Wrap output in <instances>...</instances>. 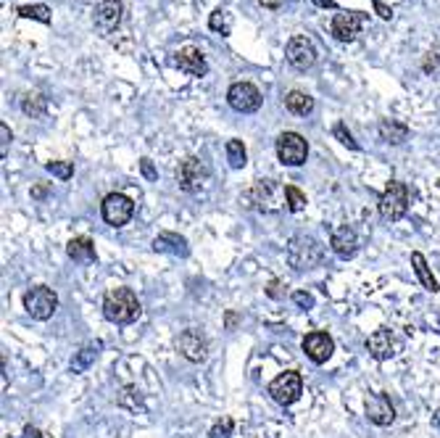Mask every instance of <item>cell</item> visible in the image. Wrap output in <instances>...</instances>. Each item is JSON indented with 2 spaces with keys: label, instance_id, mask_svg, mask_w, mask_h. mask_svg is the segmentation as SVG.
<instances>
[{
  "label": "cell",
  "instance_id": "6da1fadb",
  "mask_svg": "<svg viewBox=\"0 0 440 438\" xmlns=\"http://www.w3.org/2000/svg\"><path fill=\"white\" fill-rule=\"evenodd\" d=\"M240 201L248 209H256L261 214H277V211L288 209V188H282L277 179H256L243 193Z\"/></svg>",
  "mask_w": 440,
  "mask_h": 438
},
{
  "label": "cell",
  "instance_id": "7a4b0ae2",
  "mask_svg": "<svg viewBox=\"0 0 440 438\" xmlns=\"http://www.w3.org/2000/svg\"><path fill=\"white\" fill-rule=\"evenodd\" d=\"M142 314V307L135 290L130 288H116L111 290L109 296L103 299V317L114 322V325H130Z\"/></svg>",
  "mask_w": 440,
  "mask_h": 438
},
{
  "label": "cell",
  "instance_id": "3957f363",
  "mask_svg": "<svg viewBox=\"0 0 440 438\" xmlns=\"http://www.w3.org/2000/svg\"><path fill=\"white\" fill-rule=\"evenodd\" d=\"M322 256H324V249L319 246V240H314L311 235H293L288 243V261L298 272L322 264Z\"/></svg>",
  "mask_w": 440,
  "mask_h": 438
},
{
  "label": "cell",
  "instance_id": "277c9868",
  "mask_svg": "<svg viewBox=\"0 0 440 438\" xmlns=\"http://www.w3.org/2000/svg\"><path fill=\"white\" fill-rule=\"evenodd\" d=\"M406 211H409V188L393 179L380 196V217L385 222H398L401 217H406Z\"/></svg>",
  "mask_w": 440,
  "mask_h": 438
},
{
  "label": "cell",
  "instance_id": "5b68a950",
  "mask_svg": "<svg viewBox=\"0 0 440 438\" xmlns=\"http://www.w3.org/2000/svg\"><path fill=\"white\" fill-rule=\"evenodd\" d=\"M174 177H177V185H180L185 193H198V190L206 188L211 172H209V167H206V161L195 159V156H188V159L180 161Z\"/></svg>",
  "mask_w": 440,
  "mask_h": 438
},
{
  "label": "cell",
  "instance_id": "8992f818",
  "mask_svg": "<svg viewBox=\"0 0 440 438\" xmlns=\"http://www.w3.org/2000/svg\"><path fill=\"white\" fill-rule=\"evenodd\" d=\"M24 309L32 319H50L59 309V296L48 285H35L24 293Z\"/></svg>",
  "mask_w": 440,
  "mask_h": 438
},
{
  "label": "cell",
  "instance_id": "52a82bcc",
  "mask_svg": "<svg viewBox=\"0 0 440 438\" xmlns=\"http://www.w3.org/2000/svg\"><path fill=\"white\" fill-rule=\"evenodd\" d=\"M269 393L277 404H282V407L295 404L300 398V393H303V378H300V372L288 369V372L277 375V378L269 383Z\"/></svg>",
  "mask_w": 440,
  "mask_h": 438
},
{
  "label": "cell",
  "instance_id": "ba28073f",
  "mask_svg": "<svg viewBox=\"0 0 440 438\" xmlns=\"http://www.w3.org/2000/svg\"><path fill=\"white\" fill-rule=\"evenodd\" d=\"M306 156H309V143L303 140V135L282 132L277 138V159L285 167H300V164H306Z\"/></svg>",
  "mask_w": 440,
  "mask_h": 438
},
{
  "label": "cell",
  "instance_id": "9c48e42d",
  "mask_svg": "<svg viewBox=\"0 0 440 438\" xmlns=\"http://www.w3.org/2000/svg\"><path fill=\"white\" fill-rule=\"evenodd\" d=\"M100 211H103L106 225H111V227H124L132 219V214H135V203H132V199L124 196V193H109V196L103 199Z\"/></svg>",
  "mask_w": 440,
  "mask_h": 438
},
{
  "label": "cell",
  "instance_id": "30bf717a",
  "mask_svg": "<svg viewBox=\"0 0 440 438\" xmlns=\"http://www.w3.org/2000/svg\"><path fill=\"white\" fill-rule=\"evenodd\" d=\"M227 100H230V106L235 111H240V114H253V111L261 109V90L256 85H250V82H235L230 90H227Z\"/></svg>",
  "mask_w": 440,
  "mask_h": 438
},
{
  "label": "cell",
  "instance_id": "8fae6325",
  "mask_svg": "<svg viewBox=\"0 0 440 438\" xmlns=\"http://www.w3.org/2000/svg\"><path fill=\"white\" fill-rule=\"evenodd\" d=\"M285 56L291 61V66H295L298 71H306L317 64V48L314 42L306 37V35H295L288 40V48H285Z\"/></svg>",
  "mask_w": 440,
  "mask_h": 438
},
{
  "label": "cell",
  "instance_id": "7c38bea8",
  "mask_svg": "<svg viewBox=\"0 0 440 438\" xmlns=\"http://www.w3.org/2000/svg\"><path fill=\"white\" fill-rule=\"evenodd\" d=\"M177 349L185 359H190V362H203V359L209 357V338L200 333V330L190 328L180 333V338H177Z\"/></svg>",
  "mask_w": 440,
  "mask_h": 438
},
{
  "label": "cell",
  "instance_id": "4fadbf2b",
  "mask_svg": "<svg viewBox=\"0 0 440 438\" xmlns=\"http://www.w3.org/2000/svg\"><path fill=\"white\" fill-rule=\"evenodd\" d=\"M367 351H369V354L377 359V362H385V359H393L396 354H398L401 343H398V338L393 336L391 330L380 328V330H374L369 338H367Z\"/></svg>",
  "mask_w": 440,
  "mask_h": 438
},
{
  "label": "cell",
  "instance_id": "5bb4252c",
  "mask_svg": "<svg viewBox=\"0 0 440 438\" xmlns=\"http://www.w3.org/2000/svg\"><path fill=\"white\" fill-rule=\"evenodd\" d=\"M303 351H306V357H309L314 365H324V362L332 357V351H335V341H332L327 333L314 330V333H309V336L303 338Z\"/></svg>",
  "mask_w": 440,
  "mask_h": 438
},
{
  "label": "cell",
  "instance_id": "9a60e30c",
  "mask_svg": "<svg viewBox=\"0 0 440 438\" xmlns=\"http://www.w3.org/2000/svg\"><path fill=\"white\" fill-rule=\"evenodd\" d=\"M361 21H364V13L359 11H341L332 19V37L341 42H353L361 30Z\"/></svg>",
  "mask_w": 440,
  "mask_h": 438
},
{
  "label": "cell",
  "instance_id": "2e32d148",
  "mask_svg": "<svg viewBox=\"0 0 440 438\" xmlns=\"http://www.w3.org/2000/svg\"><path fill=\"white\" fill-rule=\"evenodd\" d=\"M367 418H369V422L380 425V428L393 425L396 407H393L391 398L385 396V393H372V396H367Z\"/></svg>",
  "mask_w": 440,
  "mask_h": 438
},
{
  "label": "cell",
  "instance_id": "e0dca14e",
  "mask_svg": "<svg viewBox=\"0 0 440 438\" xmlns=\"http://www.w3.org/2000/svg\"><path fill=\"white\" fill-rule=\"evenodd\" d=\"M174 66L185 74H190V77H203L209 66H206V59H203V53L198 48H192V45H185L174 53Z\"/></svg>",
  "mask_w": 440,
  "mask_h": 438
},
{
  "label": "cell",
  "instance_id": "ac0fdd59",
  "mask_svg": "<svg viewBox=\"0 0 440 438\" xmlns=\"http://www.w3.org/2000/svg\"><path fill=\"white\" fill-rule=\"evenodd\" d=\"M121 11H124L121 0H103V3H98V8H95V27L103 35H111L121 24Z\"/></svg>",
  "mask_w": 440,
  "mask_h": 438
},
{
  "label": "cell",
  "instance_id": "d6986e66",
  "mask_svg": "<svg viewBox=\"0 0 440 438\" xmlns=\"http://www.w3.org/2000/svg\"><path fill=\"white\" fill-rule=\"evenodd\" d=\"M330 246H332V251H335V256L350 259V256H356V251H359V238H356L353 227L343 225V227H338L335 232H332Z\"/></svg>",
  "mask_w": 440,
  "mask_h": 438
},
{
  "label": "cell",
  "instance_id": "ffe728a7",
  "mask_svg": "<svg viewBox=\"0 0 440 438\" xmlns=\"http://www.w3.org/2000/svg\"><path fill=\"white\" fill-rule=\"evenodd\" d=\"M153 251H166V254H174V256H188L190 254L188 240L177 235V232H161L159 238L153 240Z\"/></svg>",
  "mask_w": 440,
  "mask_h": 438
},
{
  "label": "cell",
  "instance_id": "44dd1931",
  "mask_svg": "<svg viewBox=\"0 0 440 438\" xmlns=\"http://www.w3.org/2000/svg\"><path fill=\"white\" fill-rule=\"evenodd\" d=\"M377 130H380V138L385 143H391V146H401V143L409 140V127L398 119H382Z\"/></svg>",
  "mask_w": 440,
  "mask_h": 438
},
{
  "label": "cell",
  "instance_id": "7402d4cb",
  "mask_svg": "<svg viewBox=\"0 0 440 438\" xmlns=\"http://www.w3.org/2000/svg\"><path fill=\"white\" fill-rule=\"evenodd\" d=\"M66 254H69V259L74 261H95L98 259V254H95V243L90 238H71L69 246H66Z\"/></svg>",
  "mask_w": 440,
  "mask_h": 438
},
{
  "label": "cell",
  "instance_id": "603a6c76",
  "mask_svg": "<svg viewBox=\"0 0 440 438\" xmlns=\"http://www.w3.org/2000/svg\"><path fill=\"white\" fill-rule=\"evenodd\" d=\"M285 109L295 114V117H306L314 111V98H311L309 93H300V90H291L288 95H285Z\"/></svg>",
  "mask_w": 440,
  "mask_h": 438
},
{
  "label": "cell",
  "instance_id": "cb8c5ba5",
  "mask_svg": "<svg viewBox=\"0 0 440 438\" xmlns=\"http://www.w3.org/2000/svg\"><path fill=\"white\" fill-rule=\"evenodd\" d=\"M411 264H414V272H417V278H420L422 288L430 290V293H438V290H440L438 280L432 278V272L427 269V259L422 256L420 251H414V254H411Z\"/></svg>",
  "mask_w": 440,
  "mask_h": 438
},
{
  "label": "cell",
  "instance_id": "d4e9b609",
  "mask_svg": "<svg viewBox=\"0 0 440 438\" xmlns=\"http://www.w3.org/2000/svg\"><path fill=\"white\" fill-rule=\"evenodd\" d=\"M45 106H48V100L42 93H27V95H21V111L32 117V119H37L45 114Z\"/></svg>",
  "mask_w": 440,
  "mask_h": 438
},
{
  "label": "cell",
  "instance_id": "484cf974",
  "mask_svg": "<svg viewBox=\"0 0 440 438\" xmlns=\"http://www.w3.org/2000/svg\"><path fill=\"white\" fill-rule=\"evenodd\" d=\"M119 407L130 409V412H142V409H145V404H142L140 391L135 389V386H127V389L119 393Z\"/></svg>",
  "mask_w": 440,
  "mask_h": 438
},
{
  "label": "cell",
  "instance_id": "4316f807",
  "mask_svg": "<svg viewBox=\"0 0 440 438\" xmlns=\"http://www.w3.org/2000/svg\"><path fill=\"white\" fill-rule=\"evenodd\" d=\"M227 161H230L232 170H243L245 167L248 156H245V146H243L240 140H230L227 143Z\"/></svg>",
  "mask_w": 440,
  "mask_h": 438
},
{
  "label": "cell",
  "instance_id": "83f0119b",
  "mask_svg": "<svg viewBox=\"0 0 440 438\" xmlns=\"http://www.w3.org/2000/svg\"><path fill=\"white\" fill-rule=\"evenodd\" d=\"M95 357H98V349H92V346L77 351V354H74V359H71V369H74V372H85V369L90 367L92 362H95Z\"/></svg>",
  "mask_w": 440,
  "mask_h": 438
},
{
  "label": "cell",
  "instance_id": "f1b7e54d",
  "mask_svg": "<svg viewBox=\"0 0 440 438\" xmlns=\"http://www.w3.org/2000/svg\"><path fill=\"white\" fill-rule=\"evenodd\" d=\"M19 16L21 19H35V21H42V24H50V8L48 6H21L19 8Z\"/></svg>",
  "mask_w": 440,
  "mask_h": 438
},
{
  "label": "cell",
  "instance_id": "f546056e",
  "mask_svg": "<svg viewBox=\"0 0 440 438\" xmlns=\"http://www.w3.org/2000/svg\"><path fill=\"white\" fill-rule=\"evenodd\" d=\"M45 170H48L53 177H59L66 182V179H71V174H74V161H48Z\"/></svg>",
  "mask_w": 440,
  "mask_h": 438
},
{
  "label": "cell",
  "instance_id": "4dcf8cb0",
  "mask_svg": "<svg viewBox=\"0 0 440 438\" xmlns=\"http://www.w3.org/2000/svg\"><path fill=\"white\" fill-rule=\"evenodd\" d=\"M209 24H211V30L221 32V35H230V30H232V21H230V13H227V11H214Z\"/></svg>",
  "mask_w": 440,
  "mask_h": 438
},
{
  "label": "cell",
  "instance_id": "1f68e13d",
  "mask_svg": "<svg viewBox=\"0 0 440 438\" xmlns=\"http://www.w3.org/2000/svg\"><path fill=\"white\" fill-rule=\"evenodd\" d=\"M285 188H288V211H293V214L303 211V206H306V196H303L295 185H285Z\"/></svg>",
  "mask_w": 440,
  "mask_h": 438
},
{
  "label": "cell",
  "instance_id": "d6a6232c",
  "mask_svg": "<svg viewBox=\"0 0 440 438\" xmlns=\"http://www.w3.org/2000/svg\"><path fill=\"white\" fill-rule=\"evenodd\" d=\"M232 418H221L214 428H211V438H230L232 436Z\"/></svg>",
  "mask_w": 440,
  "mask_h": 438
},
{
  "label": "cell",
  "instance_id": "836d02e7",
  "mask_svg": "<svg viewBox=\"0 0 440 438\" xmlns=\"http://www.w3.org/2000/svg\"><path fill=\"white\" fill-rule=\"evenodd\" d=\"M335 138L341 140L343 146H348L350 150H359V143H356V140H353V135H350L348 130H346V124H335Z\"/></svg>",
  "mask_w": 440,
  "mask_h": 438
},
{
  "label": "cell",
  "instance_id": "e575fe53",
  "mask_svg": "<svg viewBox=\"0 0 440 438\" xmlns=\"http://www.w3.org/2000/svg\"><path fill=\"white\" fill-rule=\"evenodd\" d=\"M422 69L427 71V74H435V71L440 69V50L435 48V50H430V53H427V56H424V61H422Z\"/></svg>",
  "mask_w": 440,
  "mask_h": 438
},
{
  "label": "cell",
  "instance_id": "d590c367",
  "mask_svg": "<svg viewBox=\"0 0 440 438\" xmlns=\"http://www.w3.org/2000/svg\"><path fill=\"white\" fill-rule=\"evenodd\" d=\"M293 301H295L300 309L314 307V296H311V293H303V290H295V293H293Z\"/></svg>",
  "mask_w": 440,
  "mask_h": 438
},
{
  "label": "cell",
  "instance_id": "8d00e7d4",
  "mask_svg": "<svg viewBox=\"0 0 440 438\" xmlns=\"http://www.w3.org/2000/svg\"><path fill=\"white\" fill-rule=\"evenodd\" d=\"M8 143H11V130H8V124H0V153H3V156L8 153Z\"/></svg>",
  "mask_w": 440,
  "mask_h": 438
},
{
  "label": "cell",
  "instance_id": "74e56055",
  "mask_svg": "<svg viewBox=\"0 0 440 438\" xmlns=\"http://www.w3.org/2000/svg\"><path fill=\"white\" fill-rule=\"evenodd\" d=\"M372 3H374V11L380 13V19H393V8H391V6H385L382 0H372Z\"/></svg>",
  "mask_w": 440,
  "mask_h": 438
},
{
  "label": "cell",
  "instance_id": "f35d334b",
  "mask_svg": "<svg viewBox=\"0 0 440 438\" xmlns=\"http://www.w3.org/2000/svg\"><path fill=\"white\" fill-rule=\"evenodd\" d=\"M140 170H142V174H145L148 179L159 177V172L153 170V161H150V159H140Z\"/></svg>",
  "mask_w": 440,
  "mask_h": 438
},
{
  "label": "cell",
  "instance_id": "ab89813d",
  "mask_svg": "<svg viewBox=\"0 0 440 438\" xmlns=\"http://www.w3.org/2000/svg\"><path fill=\"white\" fill-rule=\"evenodd\" d=\"M280 288H282V285H280V280H271V283H269V288H267V293H269L271 299H280Z\"/></svg>",
  "mask_w": 440,
  "mask_h": 438
},
{
  "label": "cell",
  "instance_id": "60d3db41",
  "mask_svg": "<svg viewBox=\"0 0 440 438\" xmlns=\"http://www.w3.org/2000/svg\"><path fill=\"white\" fill-rule=\"evenodd\" d=\"M264 8H280V0H259Z\"/></svg>",
  "mask_w": 440,
  "mask_h": 438
},
{
  "label": "cell",
  "instance_id": "b9f144b4",
  "mask_svg": "<svg viewBox=\"0 0 440 438\" xmlns=\"http://www.w3.org/2000/svg\"><path fill=\"white\" fill-rule=\"evenodd\" d=\"M317 6H322V8H335V0H314Z\"/></svg>",
  "mask_w": 440,
  "mask_h": 438
},
{
  "label": "cell",
  "instance_id": "7bdbcfd3",
  "mask_svg": "<svg viewBox=\"0 0 440 438\" xmlns=\"http://www.w3.org/2000/svg\"><path fill=\"white\" fill-rule=\"evenodd\" d=\"M235 322H238V314H235V312H230V314H227V328H235Z\"/></svg>",
  "mask_w": 440,
  "mask_h": 438
},
{
  "label": "cell",
  "instance_id": "ee69618b",
  "mask_svg": "<svg viewBox=\"0 0 440 438\" xmlns=\"http://www.w3.org/2000/svg\"><path fill=\"white\" fill-rule=\"evenodd\" d=\"M45 193H48V190L42 188V185H40V188H35V190H32V196H35V199H45Z\"/></svg>",
  "mask_w": 440,
  "mask_h": 438
},
{
  "label": "cell",
  "instance_id": "f6af8a7d",
  "mask_svg": "<svg viewBox=\"0 0 440 438\" xmlns=\"http://www.w3.org/2000/svg\"><path fill=\"white\" fill-rule=\"evenodd\" d=\"M24 433H27V438H40V430H35V428H27Z\"/></svg>",
  "mask_w": 440,
  "mask_h": 438
}]
</instances>
